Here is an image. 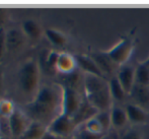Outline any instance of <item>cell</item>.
<instances>
[{
    "mask_svg": "<svg viewBox=\"0 0 149 139\" xmlns=\"http://www.w3.org/2000/svg\"><path fill=\"white\" fill-rule=\"evenodd\" d=\"M63 87L62 85H44L39 88L33 101L24 107V114L33 121L41 124L51 123L59 110L62 113Z\"/></svg>",
    "mask_w": 149,
    "mask_h": 139,
    "instance_id": "1",
    "label": "cell"
},
{
    "mask_svg": "<svg viewBox=\"0 0 149 139\" xmlns=\"http://www.w3.org/2000/svg\"><path fill=\"white\" fill-rule=\"evenodd\" d=\"M83 89L85 100L98 112L110 111L112 109L113 98L111 96L109 80H107V78L84 73Z\"/></svg>",
    "mask_w": 149,
    "mask_h": 139,
    "instance_id": "2",
    "label": "cell"
},
{
    "mask_svg": "<svg viewBox=\"0 0 149 139\" xmlns=\"http://www.w3.org/2000/svg\"><path fill=\"white\" fill-rule=\"evenodd\" d=\"M40 65L35 59H29L18 71V85L26 96H36L39 90Z\"/></svg>",
    "mask_w": 149,
    "mask_h": 139,
    "instance_id": "3",
    "label": "cell"
},
{
    "mask_svg": "<svg viewBox=\"0 0 149 139\" xmlns=\"http://www.w3.org/2000/svg\"><path fill=\"white\" fill-rule=\"evenodd\" d=\"M134 51V43L133 40L130 38H124L120 40V42L113 46L110 50L104 51L107 55L113 60V62L118 67L126 65L127 61L130 59L132 53Z\"/></svg>",
    "mask_w": 149,
    "mask_h": 139,
    "instance_id": "4",
    "label": "cell"
},
{
    "mask_svg": "<svg viewBox=\"0 0 149 139\" xmlns=\"http://www.w3.org/2000/svg\"><path fill=\"white\" fill-rule=\"evenodd\" d=\"M63 87V101H62V114H65L68 117H72L80 107L82 98L78 90L68 86Z\"/></svg>",
    "mask_w": 149,
    "mask_h": 139,
    "instance_id": "5",
    "label": "cell"
},
{
    "mask_svg": "<svg viewBox=\"0 0 149 139\" xmlns=\"http://www.w3.org/2000/svg\"><path fill=\"white\" fill-rule=\"evenodd\" d=\"M75 125L73 123L72 119L65 114L61 113L59 116L55 118L53 121L48 126V129L50 132L56 134L61 138L69 137L73 131H75Z\"/></svg>",
    "mask_w": 149,
    "mask_h": 139,
    "instance_id": "6",
    "label": "cell"
},
{
    "mask_svg": "<svg viewBox=\"0 0 149 139\" xmlns=\"http://www.w3.org/2000/svg\"><path fill=\"white\" fill-rule=\"evenodd\" d=\"M89 56L95 61V63L100 67L102 72L104 73L106 78L109 77V79H110L111 77L116 75V69L118 66L113 62V60L107 55V53L104 51L92 52Z\"/></svg>",
    "mask_w": 149,
    "mask_h": 139,
    "instance_id": "7",
    "label": "cell"
},
{
    "mask_svg": "<svg viewBox=\"0 0 149 139\" xmlns=\"http://www.w3.org/2000/svg\"><path fill=\"white\" fill-rule=\"evenodd\" d=\"M8 124H9V129L11 134L14 137H22V134L28 129L29 125L26 122V118L24 113L20 110L15 109L12 115L8 118Z\"/></svg>",
    "mask_w": 149,
    "mask_h": 139,
    "instance_id": "8",
    "label": "cell"
},
{
    "mask_svg": "<svg viewBox=\"0 0 149 139\" xmlns=\"http://www.w3.org/2000/svg\"><path fill=\"white\" fill-rule=\"evenodd\" d=\"M97 113L98 111L94 107H92L86 100H84L82 101L79 109L71 117V119H72L75 127H79V126L85 124L87 121H89L90 119L95 117V115Z\"/></svg>",
    "mask_w": 149,
    "mask_h": 139,
    "instance_id": "9",
    "label": "cell"
},
{
    "mask_svg": "<svg viewBox=\"0 0 149 139\" xmlns=\"http://www.w3.org/2000/svg\"><path fill=\"white\" fill-rule=\"evenodd\" d=\"M26 37L20 29L13 28L6 31V51L15 52L19 50L26 43Z\"/></svg>",
    "mask_w": 149,
    "mask_h": 139,
    "instance_id": "10",
    "label": "cell"
},
{
    "mask_svg": "<svg viewBox=\"0 0 149 139\" xmlns=\"http://www.w3.org/2000/svg\"><path fill=\"white\" fill-rule=\"evenodd\" d=\"M116 76L125 92L129 94L135 84V67L131 65H123L119 68Z\"/></svg>",
    "mask_w": 149,
    "mask_h": 139,
    "instance_id": "11",
    "label": "cell"
},
{
    "mask_svg": "<svg viewBox=\"0 0 149 139\" xmlns=\"http://www.w3.org/2000/svg\"><path fill=\"white\" fill-rule=\"evenodd\" d=\"M129 96L134 101V104L141 107L146 112L149 111V87L147 85L135 83Z\"/></svg>",
    "mask_w": 149,
    "mask_h": 139,
    "instance_id": "12",
    "label": "cell"
},
{
    "mask_svg": "<svg viewBox=\"0 0 149 139\" xmlns=\"http://www.w3.org/2000/svg\"><path fill=\"white\" fill-rule=\"evenodd\" d=\"M75 60H76L77 66H78L85 74H91V75H95V76L106 78V76H104V73L102 72L100 67L97 66L95 61H94L89 55H75Z\"/></svg>",
    "mask_w": 149,
    "mask_h": 139,
    "instance_id": "13",
    "label": "cell"
},
{
    "mask_svg": "<svg viewBox=\"0 0 149 139\" xmlns=\"http://www.w3.org/2000/svg\"><path fill=\"white\" fill-rule=\"evenodd\" d=\"M125 111L127 114L128 121H130L132 124L144 123L148 119V112L135 104H128L125 107Z\"/></svg>",
    "mask_w": 149,
    "mask_h": 139,
    "instance_id": "14",
    "label": "cell"
},
{
    "mask_svg": "<svg viewBox=\"0 0 149 139\" xmlns=\"http://www.w3.org/2000/svg\"><path fill=\"white\" fill-rule=\"evenodd\" d=\"M77 66L75 56H72L71 54L63 52L60 53L59 58L56 65V70L61 72L62 74H69V73L75 71V68Z\"/></svg>",
    "mask_w": 149,
    "mask_h": 139,
    "instance_id": "15",
    "label": "cell"
},
{
    "mask_svg": "<svg viewBox=\"0 0 149 139\" xmlns=\"http://www.w3.org/2000/svg\"><path fill=\"white\" fill-rule=\"evenodd\" d=\"M109 86H110L111 96H112L113 100L117 101V102H123V101H125L128 94L125 92L123 86L121 85V83H120V81L118 80L116 75L109 79Z\"/></svg>",
    "mask_w": 149,
    "mask_h": 139,
    "instance_id": "16",
    "label": "cell"
},
{
    "mask_svg": "<svg viewBox=\"0 0 149 139\" xmlns=\"http://www.w3.org/2000/svg\"><path fill=\"white\" fill-rule=\"evenodd\" d=\"M46 131L47 130L45 129V126L43 124L31 121V123L29 125L28 129L22 135L20 139H41Z\"/></svg>",
    "mask_w": 149,
    "mask_h": 139,
    "instance_id": "17",
    "label": "cell"
},
{
    "mask_svg": "<svg viewBox=\"0 0 149 139\" xmlns=\"http://www.w3.org/2000/svg\"><path fill=\"white\" fill-rule=\"evenodd\" d=\"M111 120H112V126H114L115 128L124 127L128 122V117L125 109L116 106L112 107V109H111Z\"/></svg>",
    "mask_w": 149,
    "mask_h": 139,
    "instance_id": "18",
    "label": "cell"
},
{
    "mask_svg": "<svg viewBox=\"0 0 149 139\" xmlns=\"http://www.w3.org/2000/svg\"><path fill=\"white\" fill-rule=\"evenodd\" d=\"M22 29L26 37L33 40H37L41 37L42 29L40 24L33 20H26L22 22Z\"/></svg>",
    "mask_w": 149,
    "mask_h": 139,
    "instance_id": "19",
    "label": "cell"
},
{
    "mask_svg": "<svg viewBox=\"0 0 149 139\" xmlns=\"http://www.w3.org/2000/svg\"><path fill=\"white\" fill-rule=\"evenodd\" d=\"M135 83L147 86L149 84V65L144 61L135 67Z\"/></svg>",
    "mask_w": 149,
    "mask_h": 139,
    "instance_id": "20",
    "label": "cell"
},
{
    "mask_svg": "<svg viewBox=\"0 0 149 139\" xmlns=\"http://www.w3.org/2000/svg\"><path fill=\"white\" fill-rule=\"evenodd\" d=\"M45 35L47 39L57 47H62L67 43V38L63 33L55 29H47L45 31Z\"/></svg>",
    "mask_w": 149,
    "mask_h": 139,
    "instance_id": "21",
    "label": "cell"
},
{
    "mask_svg": "<svg viewBox=\"0 0 149 139\" xmlns=\"http://www.w3.org/2000/svg\"><path fill=\"white\" fill-rule=\"evenodd\" d=\"M80 128L74 131L73 138L74 139H102L104 133H93L87 130L84 126H79Z\"/></svg>",
    "mask_w": 149,
    "mask_h": 139,
    "instance_id": "22",
    "label": "cell"
},
{
    "mask_svg": "<svg viewBox=\"0 0 149 139\" xmlns=\"http://www.w3.org/2000/svg\"><path fill=\"white\" fill-rule=\"evenodd\" d=\"M95 118L100 124L102 125L104 131H107L112 126V120H111V110L110 111H100L95 115Z\"/></svg>",
    "mask_w": 149,
    "mask_h": 139,
    "instance_id": "23",
    "label": "cell"
},
{
    "mask_svg": "<svg viewBox=\"0 0 149 139\" xmlns=\"http://www.w3.org/2000/svg\"><path fill=\"white\" fill-rule=\"evenodd\" d=\"M14 105L9 100H1L0 101V115L3 117L9 118L14 112Z\"/></svg>",
    "mask_w": 149,
    "mask_h": 139,
    "instance_id": "24",
    "label": "cell"
},
{
    "mask_svg": "<svg viewBox=\"0 0 149 139\" xmlns=\"http://www.w3.org/2000/svg\"><path fill=\"white\" fill-rule=\"evenodd\" d=\"M81 126H84L87 130L93 132V133H104V132L102 127V125H100V122H98L95 118H92V119H90L89 121H87L86 123L83 124V125H81Z\"/></svg>",
    "mask_w": 149,
    "mask_h": 139,
    "instance_id": "25",
    "label": "cell"
},
{
    "mask_svg": "<svg viewBox=\"0 0 149 139\" xmlns=\"http://www.w3.org/2000/svg\"><path fill=\"white\" fill-rule=\"evenodd\" d=\"M6 51V31L4 28L0 29V60Z\"/></svg>",
    "mask_w": 149,
    "mask_h": 139,
    "instance_id": "26",
    "label": "cell"
},
{
    "mask_svg": "<svg viewBox=\"0 0 149 139\" xmlns=\"http://www.w3.org/2000/svg\"><path fill=\"white\" fill-rule=\"evenodd\" d=\"M121 139H143V138H142L139 131H137L135 129H131V130H128Z\"/></svg>",
    "mask_w": 149,
    "mask_h": 139,
    "instance_id": "27",
    "label": "cell"
},
{
    "mask_svg": "<svg viewBox=\"0 0 149 139\" xmlns=\"http://www.w3.org/2000/svg\"><path fill=\"white\" fill-rule=\"evenodd\" d=\"M7 20V11L4 8H0V29L4 28L3 24Z\"/></svg>",
    "mask_w": 149,
    "mask_h": 139,
    "instance_id": "28",
    "label": "cell"
},
{
    "mask_svg": "<svg viewBox=\"0 0 149 139\" xmlns=\"http://www.w3.org/2000/svg\"><path fill=\"white\" fill-rule=\"evenodd\" d=\"M41 139H62L61 137H59V136H57L56 134L52 133V132H50L49 130H47V131L44 133L43 137H42Z\"/></svg>",
    "mask_w": 149,
    "mask_h": 139,
    "instance_id": "29",
    "label": "cell"
},
{
    "mask_svg": "<svg viewBox=\"0 0 149 139\" xmlns=\"http://www.w3.org/2000/svg\"><path fill=\"white\" fill-rule=\"evenodd\" d=\"M3 90V69L0 66V94Z\"/></svg>",
    "mask_w": 149,
    "mask_h": 139,
    "instance_id": "30",
    "label": "cell"
},
{
    "mask_svg": "<svg viewBox=\"0 0 149 139\" xmlns=\"http://www.w3.org/2000/svg\"><path fill=\"white\" fill-rule=\"evenodd\" d=\"M144 62H145L147 65H149V57H148V58H146L145 60H144Z\"/></svg>",
    "mask_w": 149,
    "mask_h": 139,
    "instance_id": "31",
    "label": "cell"
},
{
    "mask_svg": "<svg viewBox=\"0 0 149 139\" xmlns=\"http://www.w3.org/2000/svg\"><path fill=\"white\" fill-rule=\"evenodd\" d=\"M62 139H74V138H71V137H65V138H62Z\"/></svg>",
    "mask_w": 149,
    "mask_h": 139,
    "instance_id": "32",
    "label": "cell"
},
{
    "mask_svg": "<svg viewBox=\"0 0 149 139\" xmlns=\"http://www.w3.org/2000/svg\"><path fill=\"white\" fill-rule=\"evenodd\" d=\"M147 121L149 122V113H148V119H147Z\"/></svg>",
    "mask_w": 149,
    "mask_h": 139,
    "instance_id": "33",
    "label": "cell"
},
{
    "mask_svg": "<svg viewBox=\"0 0 149 139\" xmlns=\"http://www.w3.org/2000/svg\"><path fill=\"white\" fill-rule=\"evenodd\" d=\"M148 87H149V84H148Z\"/></svg>",
    "mask_w": 149,
    "mask_h": 139,
    "instance_id": "34",
    "label": "cell"
}]
</instances>
